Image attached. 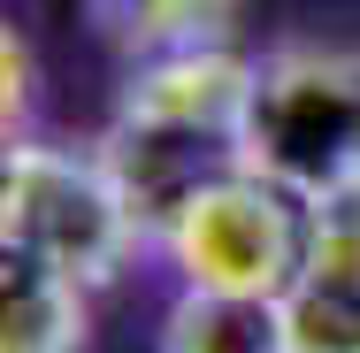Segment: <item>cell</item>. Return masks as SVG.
Segmentation results:
<instances>
[{
    "label": "cell",
    "mask_w": 360,
    "mask_h": 353,
    "mask_svg": "<svg viewBox=\"0 0 360 353\" xmlns=\"http://www.w3.org/2000/svg\"><path fill=\"white\" fill-rule=\"evenodd\" d=\"M245 92H253V62L230 47L123 62V92H115L100 154L123 177L146 238H161L169 215L200 185L245 169Z\"/></svg>",
    "instance_id": "obj_1"
},
{
    "label": "cell",
    "mask_w": 360,
    "mask_h": 353,
    "mask_svg": "<svg viewBox=\"0 0 360 353\" xmlns=\"http://www.w3.org/2000/svg\"><path fill=\"white\" fill-rule=\"evenodd\" d=\"M245 169L307 208L360 185V39H284L253 62Z\"/></svg>",
    "instance_id": "obj_2"
},
{
    "label": "cell",
    "mask_w": 360,
    "mask_h": 353,
    "mask_svg": "<svg viewBox=\"0 0 360 353\" xmlns=\"http://www.w3.org/2000/svg\"><path fill=\"white\" fill-rule=\"evenodd\" d=\"M0 246L39 254V261H54V269H70L77 284L100 292L146 246V223L100 146L84 154V146L8 139V161H0Z\"/></svg>",
    "instance_id": "obj_3"
},
{
    "label": "cell",
    "mask_w": 360,
    "mask_h": 353,
    "mask_svg": "<svg viewBox=\"0 0 360 353\" xmlns=\"http://www.w3.org/2000/svg\"><path fill=\"white\" fill-rule=\"evenodd\" d=\"M161 246L192 292L284 299L307 269V254H314V208L284 185L253 177V169H230L169 215Z\"/></svg>",
    "instance_id": "obj_4"
},
{
    "label": "cell",
    "mask_w": 360,
    "mask_h": 353,
    "mask_svg": "<svg viewBox=\"0 0 360 353\" xmlns=\"http://www.w3.org/2000/svg\"><path fill=\"white\" fill-rule=\"evenodd\" d=\"M84 299L70 269L0 246V353H84Z\"/></svg>",
    "instance_id": "obj_5"
},
{
    "label": "cell",
    "mask_w": 360,
    "mask_h": 353,
    "mask_svg": "<svg viewBox=\"0 0 360 353\" xmlns=\"http://www.w3.org/2000/svg\"><path fill=\"white\" fill-rule=\"evenodd\" d=\"M238 16H245V0H84L92 39L123 62L184 54V47H230Z\"/></svg>",
    "instance_id": "obj_6"
},
{
    "label": "cell",
    "mask_w": 360,
    "mask_h": 353,
    "mask_svg": "<svg viewBox=\"0 0 360 353\" xmlns=\"http://www.w3.org/2000/svg\"><path fill=\"white\" fill-rule=\"evenodd\" d=\"M284 330L291 353H360V246L314 230V254L284 292Z\"/></svg>",
    "instance_id": "obj_7"
},
{
    "label": "cell",
    "mask_w": 360,
    "mask_h": 353,
    "mask_svg": "<svg viewBox=\"0 0 360 353\" xmlns=\"http://www.w3.org/2000/svg\"><path fill=\"white\" fill-rule=\"evenodd\" d=\"M161 353H291L284 299H245V292H176L161 315Z\"/></svg>",
    "instance_id": "obj_8"
},
{
    "label": "cell",
    "mask_w": 360,
    "mask_h": 353,
    "mask_svg": "<svg viewBox=\"0 0 360 353\" xmlns=\"http://www.w3.org/2000/svg\"><path fill=\"white\" fill-rule=\"evenodd\" d=\"M0 70H8V139H15V123H23V108H31V54H23L15 31L0 39Z\"/></svg>",
    "instance_id": "obj_9"
},
{
    "label": "cell",
    "mask_w": 360,
    "mask_h": 353,
    "mask_svg": "<svg viewBox=\"0 0 360 353\" xmlns=\"http://www.w3.org/2000/svg\"><path fill=\"white\" fill-rule=\"evenodd\" d=\"M314 230H322V238H345V246H360V185H353V192H338L330 208H314Z\"/></svg>",
    "instance_id": "obj_10"
}]
</instances>
